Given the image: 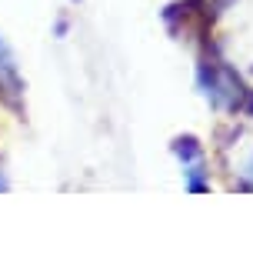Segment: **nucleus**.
Returning <instances> with one entry per match:
<instances>
[{"mask_svg": "<svg viewBox=\"0 0 253 257\" xmlns=\"http://www.w3.org/2000/svg\"><path fill=\"white\" fill-rule=\"evenodd\" d=\"M246 174H250V181H253V161H250V167H246Z\"/></svg>", "mask_w": 253, "mask_h": 257, "instance_id": "2", "label": "nucleus"}, {"mask_svg": "<svg viewBox=\"0 0 253 257\" xmlns=\"http://www.w3.org/2000/svg\"><path fill=\"white\" fill-rule=\"evenodd\" d=\"M0 87H4V94H7L10 100H17L20 90H24V84H20V70H17V60H14L10 47L4 44V37H0Z\"/></svg>", "mask_w": 253, "mask_h": 257, "instance_id": "1", "label": "nucleus"}]
</instances>
